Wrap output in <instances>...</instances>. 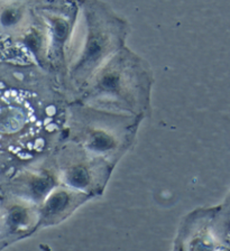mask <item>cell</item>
Listing matches in <instances>:
<instances>
[{"instance_id": "cell-1", "label": "cell", "mask_w": 230, "mask_h": 251, "mask_svg": "<svg viewBox=\"0 0 230 251\" xmlns=\"http://www.w3.org/2000/svg\"><path fill=\"white\" fill-rule=\"evenodd\" d=\"M79 5L84 15L85 33L71 74L77 80H84L122 49L126 27L100 0H79Z\"/></svg>"}, {"instance_id": "cell-2", "label": "cell", "mask_w": 230, "mask_h": 251, "mask_svg": "<svg viewBox=\"0 0 230 251\" xmlns=\"http://www.w3.org/2000/svg\"><path fill=\"white\" fill-rule=\"evenodd\" d=\"M46 28V26H45ZM21 47H24L27 55H33L37 62L49 60V34L40 25H30L19 39Z\"/></svg>"}, {"instance_id": "cell-3", "label": "cell", "mask_w": 230, "mask_h": 251, "mask_svg": "<svg viewBox=\"0 0 230 251\" xmlns=\"http://www.w3.org/2000/svg\"><path fill=\"white\" fill-rule=\"evenodd\" d=\"M115 146V140L111 136L107 135L106 132L97 131L92 133L89 141V147L95 151L104 152L110 151Z\"/></svg>"}, {"instance_id": "cell-4", "label": "cell", "mask_w": 230, "mask_h": 251, "mask_svg": "<svg viewBox=\"0 0 230 251\" xmlns=\"http://www.w3.org/2000/svg\"><path fill=\"white\" fill-rule=\"evenodd\" d=\"M69 202L70 199L68 194L64 193V192H57V193L51 196L48 202H46V212H48L49 215L60 213V212L66 209Z\"/></svg>"}, {"instance_id": "cell-5", "label": "cell", "mask_w": 230, "mask_h": 251, "mask_svg": "<svg viewBox=\"0 0 230 251\" xmlns=\"http://www.w3.org/2000/svg\"><path fill=\"white\" fill-rule=\"evenodd\" d=\"M68 182L76 188H84L89 185V174L82 167H76L69 172Z\"/></svg>"}, {"instance_id": "cell-6", "label": "cell", "mask_w": 230, "mask_h": 251, "mask_svg": "<svg viewBox=\"0 0 230 251\" xmlns=\"http://www.w3.org/2000/svg\"><path fill=\"white\" fill-rule=\"evenodd\" d=\"M27 221V212L25 209L19 206H15L9 211L7 215V225L10 227H18L24 226Z\"/></svg>"}, {"instance_id": "cell-7", "label": "cell", "mask_w": 230, "mask_h": 251, "mask_svg": "<svg viewBox=\"0 0 230 251\" xmlns=\"http://www.w3.org/2000/svg\"><path fill=\"white\" fill-rule=\"evenodd\" d=\"M51 186H52V180L50 177H38L35 178L30 184V190L35 196L40 198L50 190Z\"/></svg>"}]
</instances>
